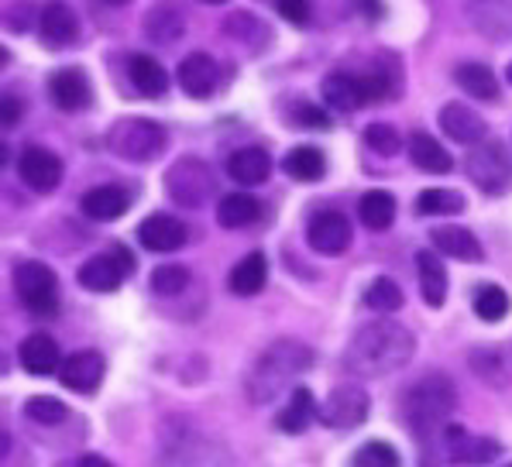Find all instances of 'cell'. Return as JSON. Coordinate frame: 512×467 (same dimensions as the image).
<instances>
[{
    "label": "cell",
    "mask_w": 512,
    "mask_h": 467,
    "mask_svg": "<svg viewBox=\"0 0 512 467\" xmlns=\"http://www.w3.org/2000/svg\"><path fill=\"white\" fill-rule=\"evenodd\" d=\"M416 354V337L396 320H372L354 330L344 347V368L354 378H385L406 368Z\"/></svg>",
    "instance_id": "1"
},
{
    "label": "cell",
    "mask_w": 512,
    "mask_h": 467,
    "mask_svg": "<svg viewBox=\"0 0 512 467\" xmlns=\"http://www.w3.org/2000/svg\"><path fill=\"white\" fill-rule=\"evenodd\" d=\"M454 406H458V389L444 371H427L423 378H416L403 392V402H399L406 426L427 450L444 443V433L454 426Z\"/></svg>",
    "instance_id": "2"
},
{
    "label": "cell",
    "mask_w": 512,
    "mask_h": 467,
    "mask_svg": "<svg viewBox=\"0 0 512 467\" xmlns=\"http://www.w3.org/2000/svg\"><path fill=\"white\" fill-rule=\"evenodd\" d=\"M306 368H313V347H306L303 340L282 337L262 351V358L255 361L248 375V399L255 406H269L279 399L286 389H296V378Z\"/></svg>",
    "instance_id": "3"
},
{
    "label": "cell",
    "mask_w": 512,
    "mask_h": 467,
    "mask_svg": "<svg viewBox=\"0 0 512 467\" xmlns=\"http://www.w3.org/2000/svg\"><path fill=\"white\" fill-rule=\"evenodd\" d=\"M107 145L124 162H155L169 145V134H165L162 124L148 121V117H121L110 128Z\"/></svg>",
    "instance_id": "4"
},
{
    "label": "cell",
    "mask_w": 512,
    "mask_h": 467,
    "mask_svg": "<svg viewBox=\"0 0 512 467\" xmlns=\"http://www.w3.org/2000/svg\"><path fill=\"white\" fill-rule=\"evenodd\" d=\"M165 193H169L179 207H189V210L203 207V203L217 193L214 169H210L203 158H193V155L179 158V162H172V169L165 172Z\"/></svg>",
    "instance_id": "5"
},
{
    "label": "cell",
    "mask_w": 512,
    "mask_h": 467,
    "mask_svg": "<svg viewBox=\"0 0 512 467\" xmlns=\"http://www.w3.org/2000/svg\"><path fill=\"white\" fill-rule=\"evenodd\" d=\"M14 292L21 306L35 316H52L59 310V279L45 261H18L14 265Z\"/></svg>",
    "instance_id": "6"
},
{
    "label": "cell",
    "mask_w": 512,
    "mask_h": 467,
    "mask_svg": "<svg viewBox=\"0 0 512 467\" xmlns=\"http://www.w3.org/2000/svg\"><path fill=\"white\" fill-rule=\"evenodd\" d=\"M464 169H468V179L488 196H499L509 189L512 165H509L506 148H502L499 141H482V145L471 148Z\"/></svg>",
    "instance_id": "7"
},
{
    "label": "cell",
    "mask_w": 512,
    "mask_h": 467,
    "mask_svg": "<svg viewBox=\"0 0 512 467\" xmlns=\"http://www.w3.org/2000/svg\"><path fill=\"white\" fill-rule=\"evenodd\" d=\"M131 272H135L131 251L121 248V244H114V248L104 251V255H93L90 261H83L76 279H80V286L90 292H114V289H121V282L128 279Z\"/></svg>",
    "instance_id": "8"
},
{
    "label": "cell",
    "mask_w": 512,
    "mask_h": 467,
    "mask_svg": "<svg viewBox=\"0 0 512 467\" xmlns=\"http://www.w3.org/2000/svg\"><path fill=\"white\" fill-rule=\"evenodd\" d=\"M372 413V399H368V392L361 389V385H337L334 392L327 395L324 409H320V423L330 426V430H354V426H361Z\"/></svg>",
    "instance_id": "9"
},
{
    "label": "cell",
    "mask_w": 512,
    "mask_h": 467,
    "mask_svg": "<svg viewBox=\"0 0 512 467\" xmlns=\"http://www.w3.org/2000/svg\"><path fill=\"white\" fill-rule=\"evenodd\" d=\"M468 364L478 375V382H485L488 389H495V392L512 389V340L471 347Z\"/></svg>",
    "instance_id": "10"
},
{
    "label": "cell",
    "mask_w": 512,
    "mask_h": 467,
    "mask_svg": "<svg viewBox=\"0 0 512 467\" xmlns=\"http://www.w3.org/2000/svg\"><path fill=\"white\" fill-rule=\"evenodd\" d=\"M351 237H354L351 220L341 210H320L306 224V241H310V248L317 255H330V258L344 255L351 248Z\"/></svg>",
    "instance_id": "11"
},
{
    "label": "cell",
    "mask_w": 512,
    "mask_h": 467,
    "mask_svg": "<svg viewBox=\"0 0 512 467\" xmlns=\"http://www.w3.org/2000/svg\"><path fill=\"white\" fill-rule=\"evenodd\" d=\"M440 450H444L447 461L458 464V467H482V464H492L495 457L502 454V447L495 440L471 437V433H464L458 423H454L451 430L444 433V443H440Z\"/></svg>",
    "instance_id": "12"
},
{
    "label": "cell",
    "mask_w": 512,
    "mask_h": 467,
    "mask_svg": "<svg viewBox=\"0 0 512 467\" xmlns=\"http://www.w3.org/2000/svg\"><path fill=\"white\" fill-rule=\"evenodd\" d=\"M18 176L28 189H35V193H52L62 182V158L49 152V148L31 145L18 158Z\"/></svg>",
    "instance_id": "13"
},
{
    "label": "cell",
    "mask_w": 512,
    "mask_h": 467,
    "mask_svg": "<svg viewBox=\"0 0 512 467\" xmlns=\"http://www.w3.org/2000/svg\"><path fill=\"white\" fill-rule=\"evenodd\" d=\"M186 224L176 217H169V213H152V217L141 220L138 227V241L141 248L155 251V255H169V251H179L186 244Z\"/></svg>",
    "instance_id": "14"
},
{
    "label": "cell",
    "mask_w": 512,
    "mask_h": 467,
    "mask_svg": "<svg viewBox=\"0 0 512 467\" xmlns=\"http://www.w3.org/2000/svg\"><path fill=\"white\" fill-rule=\"evenodd\" d=\"M179 86H183L186 97L193 100H207L210 93L220 86V66L214 59H210L207 52H193L186 55L183 62H179Z\"/></svg>",
    "instance_id": "15"
},
{
    "label": "cell",
    "mask_w": 512,
    "mask_h": 467,
    "mask_svg": "<svg viewBox=\"0 0 512 467\" xmlns=\"http://www.w3.org/2000/svg\"><path fill=\"white\" fill-rule=\"evenodd\" d=\"M104 371H107V361L104 354L97 351H76L62 361L59 368V382L73 392H93L100 382H104Z\"/></svg>",
    "instance_id": "16"
},
{
    "label": "cell",
    "mask_w": 512,
    "mask_h": 467,
    "mask_svg": "<svg viewBox=\"0 0 512 467\" xmlns=\"http://www.w3.org/2000/svg\"><path fill=\"white\" fill-rule=\"evenodd\" d=\"M440 128L451 141H458V145H482L485 134H488V124L485 117L478 114V110H471L468 104H447L440 110Z\"/></svg>",
    "instance_id": "17"
},
{
    "label": "cell",
    "mask_w": 512,
    "mask_h": 467,
    "mask_svg": "<svg viewBox=\"0 0 512 467\" xmlns=\"http://www.w3.org/2000/svg\"><path fill=\"white\" fill-rule=\"evenodd\" d=\"M38 31H42V42L52 45V49H69L80 35V18L69 4L62 0H52L45 4L42 18H38Z\"/></svg>",
    "instance_id": "18"
},
{
    "label": "cell",
    "mask_w": 512,
    "mask_h": 467,
    "mask_svg": "<svg viewBox=\"0 0 512 467\" xmlns=\"http://www.w3.org/2000/svg\"><path fill=\"white\" fill-rule=\"evenodd\" d=\"M49 97H52V104L59 110H66V114L90 107V79L73 66L59 69V73H52L49 79Z\"/></svg>",
    "instance_id": "19"
},
{
    "label": "cell",
    "mask_w": 512,
    "mask_h": 467,
    "mask_svg": "<svg viewBox=\"0 0 512 467\" xmlns=\"http://www.w3.org/2000/svg\"><path fill=\"white\" fill-rule=\"evenodd\" d=\"M165 454H169V461L162 467H220V461H224L217 443L200 440L196 433H186V437L172 440Z\"/></svg>",
    "instance_id": "20"
},
{
    "label": "cell",
    "mask_w": 512,
    "mask_h": 467,
    "mask_svg": "<svg viewBox=\"0 0 512 467\" xmlns=\"http://www.w3.org/2000/svg\"><path fill=\"white\" fill-rule=\"evenodd\" d=\"M18 361L28 375H55L62 368V358H59V344L49 337V334H31L21 340L18 347Z\"/></svg>",
    "instance_id": "21"
},
{
    "label": "cell",
    "mask_w": 512,
    "mask_h": 467,
    "mask_svg": "<svg viewBox=\"0 0 512 467\" xmlns=\"http://www.w3.org/2000/svg\"><path fill=\"white\" fill-rule=\"evenodd\" d=\"M272 172V155L265 148H238L231 158H227V176L241 186H262Z\"/></svg>",
    "instance_id": "22"
},
{
    "label": "cell",
    "mask_w": 512,
    "mask_h": 467,
    "mask_svg": "<svg viewBox=\"0 0 512 467\" xmlns=\"http://www.w3.org/2000/svg\"><path fill=\"white\" fill-rule=\"evenodd\" d=\"M430 241L440 255L447 258H458V261H482L485 251L478 244V237L468 231V227H433Z\"/></svg>",
    "instance_id": "23"
},
{
    "label": "cell",
    "mask_w": 512,
    "mask_h": 467,
    "mask_svg": "<svg viewBox=\"0 0 512 467\" xmlns=\"http://www.w3.org/2000/svg\"><path fill=\"white\" fill-rule=\"evenodd\" d=\"M128 207H131V196L121 186H97L80 200V210L90 220H117L128 213Z\"/></svg>",
    "instance_id": "24"
},
{
    "label": "cell",
    "mask_w": 512,
    "mask_h": 467,
    "mask_svg": "<svg viewBox=\"0 0 512 467\" xmlns=\"http://www.w3.org/2000/svg\"><path fill=\"white\" fill-rule=\"evenodd\" d=\"M416 272H420V292H423V303L440 310L447 303V268L440 255L433 251H420L416 255Z\"/></svg>",
    "instance_id": "25"
},
{
    "label": "cell",
    "mask_w": 512,
    "mask_h": 467,
    "mask_svg": "<svg viewBox=\"0 0 512 467\" xmlns=\"http://www.w3.org/2000/svg\"><path fill=\"white\" fill-rule=\"evenodd\" d=\"M409 158H413L416 169L430 172V176H444V172L454 169L451 152H447L437 138H430V134H423V131H416L413 138H409Z\"/></svg>",
    "instance_id": "26"
},
{
    "label": "cell",
    "mask_w": 512,
    "mask_h": 467,
    "mask_svg": "<svg viewBox=\"0 0 512 467\" xmlns=\"http://www.w3.org/2000/svg\"><path fill=\"white\" fill-rule=\"evenodd\" d=\"M265 282H269V261H265L262 251H251L248 258H241L231 268L227 286H231L234 296H258L265 289Z\"/></svg>",
    "instance_id": "27"
},
{
    "label": "cell",
    "mask_w": 512,
    "mask_h": 467,
    "mask_svg": "<svg viewBox=\"0 0 512 467\" xmlns=\"http://www.w3.org/2000/svg\"><path fill=\"white\" fill-rule=\"evenodd\" d=\"M313 419H317V399H313V392L306 389V385L289 389V402L279 413V430L296 437V433H306V426H310Z\"/></svg>",
    "instance_id": "28"
},
{
    "label": "cell",
    "mask_w": 512,
    "mask_h": 467,
    "mask_svg": "<svg viewBox=\"0 0 512 467\" xmlns=\"http://www.w3.org/2000/svg\"><path fill=\"white\" fill-rule=\"evenodd\" d=\"M258 217H262V203H258L251 193L220 196V203H217V224L227 227V231H241V227L255 224Z\"/></svg>",
    "instance_id": "29"
},
{
    "label": "cell",
    "mask_w": 512,
    "mask_h": 467,
    "mask_svg": "<svg viewBox=\"0 0 512 467\" xmlns=\"http://www.w3.org/2000/svg\"><path fill=\"white\" fill-rule=\"evenodd\" d=\"M128 79L141 97H162L169 90V73L152 59V55H131L128 59Z\"/></svg>",
    "instance_id": "30"
},
{
    "label": "cell",
    "mask_w": 512,
    "mask_h": 467,
    "mask_svg": "<svg viewBox=\"0 0 512 467\" xmlns=\"http://www.w3.org/2000/svg\"><path fill=\"white\" fill-rule=\"evenodd\" d=\"M454 79H458V86L468 97L488 100V104L499 100V79H495V73L485 62H461V66L454 69Z\"/></svg>",
    "instance_id": "31"
},
{
    "label": "cell",
    "mask_w": 512,
    "mask_h": 467,
    "mask_svg": "<svg viewBox=\"0 0 512 467\" xmlns=\"http://www.w3.org/2000/svg\"><path fill=\"white\" fill-rule=\"evenodd\" d=\"M320 93H324L327 107L337 110V114H351V110L365 107V104H361L358 76H351V73H330L324 79V86H320Z\"/></svg>",
    "instance_id": "32"
},
{
    "label": "cell",
    "mask_w": 512,
    "mask_h": 467,
    "mask_svg": "<svg viewBox=\"0 0 512 467\" xmlns=\"http://www.w3.org/2000/svg\"><path fill=\"white\" fill-rule=\"evenodd\" d=\"M145 31H148V38L152 42H159V45H172L179 35L186 31V18H183V11H179V4H159V7H152L148 11V18H145Z\"/></svg>",
    "instance_id": "33"
},
{
    "label": "cell",
    "mask_w": 512,
    "mask_h": 467,
    "mask_svg": "<svg viewBox=\"0 0 512 467\" xmlns=\"http://www.w3.org/2000/svg\"><path fill=\"white\" fill-rule=\"evenodd\" d=\"M358 217L368 231H385V227H392V220H396V196L385 193V189H372V193L361 196Z\"/></svg>",
    "instance_id": "34"
},
{
    "label": "cell",
    "mask_w": 512,
    "mask_h": 467,
    "mask_svg": "<svg viewBox=\"0 0 512 467\" xmlns=\"http://www.w3.org/2000/svg\"><path fill=\"white\" fill-rule=\"evenodd\" d=\"M282 169H286L296 182H320V179H324V172H327V158H324L320 148L299 145V148H293V152L286 155Z\"/></svg>",
    "instance_id": "35"
},
{
    "label": "cell",
    "mask_w": 512,
    "mask_h": 467,
    "mask_svg": "<svg viewBox=\"0 0 512 467\" xmlns=\"http://www.w3.org/2000/svg\"><path fill=\"white\" fill-rule=\"evenodd\" d=\"M416 210L423 217H454V213L464 210V196L458 189H423L420 200H416Z\"/></svg>",
    "instance_id": "36"
},
{
    "label": "cell",
    "mask_w": 512,
    "mask_h": 467,
    "mask_svg": "<svg viewBox=\"0 0 512 467\" xmlns=\"http://www.w3.org/2000/svg\"><path fill=\"white\" fill-rule=\"evenodd\" d=\"M471 306H475L478 320L499 323V320H506V316H509V292L502 286H478Z\"/></svg>",
    "instance_id": "37"
},
{
    "label": "cell",
    "mask_w": 512,
    "mask_h": 467,
    "mask_svg": "<svg viewBox=\"0 0 512 467\" xmlns=\"http://www.w3.org/2000/svg\"><path fill=\"white\" fill-rule=\"evenodd\" d=\"M365 306L375 313H396L403 310V289L392 279H375L372 286L365 289Z\"/></svg>",
    "instance_id": "38"
},
{
    "label": "cell",
    "mask_w": 512,
    "mask_h": 467,
    "mask_svg": "<svg viewBox=\"0 0 512 467\" xmlns=\"http://www.w3.org/2000/svg\"><path fill=\"white\" fill-rule=\"evenodd\" d=\"M396 447L392 443H382V440H368L365 447H358V454L351 457L348 467H399Z\"/></svg>",
    "instance_id": "39"
},
{
    "label": "cell",
    "mask_w": 512,
    "mask_h": 467,
    "mask_svg": "<svg viewBox=\"0 0 512 467\" xmlns=\"http://www.w3.org/2000/svg\"><path fill=\"white\" fill-rule=\"evenodd\" d=\"M189 268L183 265H159L152 272V292L155 296H179V292H186L189 286Z\"/></svg>",
    "instance_id": "40"
},
{
    "label": "cell",
    "mask_w": 512,
    "mask_h": 467,
    "mask_svg": "<svg viewBox=\"0 0 512 467\" xmlns=\"http://www.w3.org/2000/svg\"><path fill=\"white\" fill-rule=\"evenodd\" d=\"M25 416L35 419V423H42V426H55L69 416V406L59 399H52V395H35V399L25 402Z\"/></svg>",
    "instance_id": "41"
},
{
    "label": "cell",
    "mask_w": 512,
    "mask_h": 467,
    "mask_svg": "<svg viewBox=\"0 0 512 467\" xmlns=\"http://www.w3.org/2000/svg\"><path fill=\"white\" fill-rule=\"evenodd\" d=\"M365 145L378 155H396L399 152V131L392 124H368L365 128Z\"/></svg>",
    "instance_id": "42"
},
{
    "label": "cell",
    "mask_w": 512,
    "mask_h": 467,
    "mask_svg": "<svg viewBox=\"0 0 512 467\" xmlns=\"http://www.w3.org/2000/svg\"><path fill=\"white\" fill-rule=\"evenodd\" d=\"M293 117H296V124H303V128H313V131H327L330 128V117L320 107H313V104H299L293 110Z\"/></svg>",
    "instance_id": "43"
},
{
    "label": "cell",
    "mask_w": 512,
    "mask_h": 467,
    "mask_svg": "<svg viewBox=\"0 0 512 467\" xmlns=\"http://www.w3.org/2000/svg\"><path fill=\"white\" fill-rule=\"evenodd\" d=\"M227 31H231L234 38H241V42H248L251 31H258V35H269V31H265L262 25H258L255 14H234V18L227 21Z\"/></svg>",
    "instance_id": "44"
},
{
    "label": "cell",
    "mask_w": 512,
    "mask_h": 467,
    "mask_svg": "<svg viewBox=\"0 0 512 467\" xmlns=\"http://www.w3.org/2000/svg\"><path fill=\"white\" fill-rule=\"evenodd\" d=\"M279 14L289 25H306L310 21V0H279Z\"/></svg>",
    "instance_id": "45"
},
{
    "label": "cell",
    "mask_w": 512,
    "mask_h": 467,
    "mask_svg": "<svg viewBox=\"0 0 512 467\" xmlns=\"http://www.w3.org/2000/svg\"><path fill=\"white\" fill-rule=\"evenodd\" d=\"M18 117H21V104H18V97H11V93H4V97H0V124H4V128H14V124H18Z\"/></svg>",
    "instance_id": "46"
},
{
    "label": "cell",
    "mask_w": 512,
    "mask_h": 467,
    "mask_svg": "<svg viewBox=\"0 0 512 467\" xmlns=\"http://www.w3.org/2000/svg\"><path fill=\"white\" fill-rule=\"evenodd\" d=\"M76 467H114V464H110L107 457H100V454H83Z\"/></svg>",
    "instance_id": "47"
},
{
    "label": "cell",
    "mask_w": 512,
    "mask_h": 467,
    "mask_svg": "<svg viewBox=\"0 0 512 467\" xmlns=\"http://www.w3.org/2000/svg\"><path fill=\"white\" fill-rule=\"evenodd\" d=\"M107 4H114V7H121V4H131V0H107Z\"/></svg>",
    "instance_id": "48"
},
{
    "label": "cell",
    "mask_w": 512,
    "mask_h": 467,
    "mask_svg": "<svg viewBox=\"0 0 512 467\" xmlns=\"http://www.w3.org/2000/svg\"><path fill=\"white\" fill-rule=\"evenodd\" d=\"M203 4H227V0H203Z\"/></svg>",
    "instance_id": "49"
},
{
    "label": "cell",
    "mask_w": 512,
    "mask_h": 467,
    "mask_svg": "<svg viewBox=\"0 0 512 467\" xmlns=\"http://www.w3.org/2000/svg\"><path fill=\"white\" fill-rule=\"evenodd\" d=\"M506 79H509V83H512V62H509V69H506Z\"/></svg>",
    "instance_id": "50"
},
{
    "label": "cell",
    "mask_w": 512,
    "mask_h": 467,
    "mask_svg": "<svg viewBox=\"0 0 512 467\" xmlns=\"http://www.w3.org/2000/svg\"><path fill=\"white\" fill-rule=\"evenodd\" d=\"M506 467H512V464H506Z\"/></svg>",
    "instance_id": "51"
}]
</instances>
